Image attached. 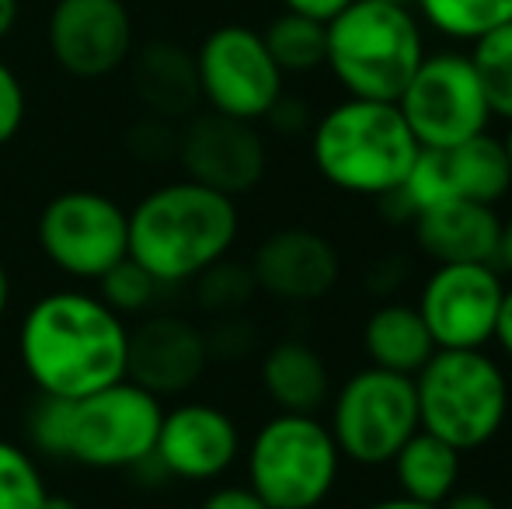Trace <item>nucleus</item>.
<instances>
[{"instance_id": "3", "label": "nucleus", "mask_w": 512, "mask_h": 509, "mask_svg": "<svg viewBox=\"0 0 512 509\" xmlns=\"http://www.w3.org/2000/svg\"><path fill=\"white\" fill-rule=\"evenodd\" d=\"M418 140L398 102L345 98L310 126V161L324 185L359 199H384L405 185Z\"/></svg>"}, {"instance_id": "32", "label": "nucleus", "mask_w": 512, "mask_h": 509, "mask_svg": "<svg viewBox=\"0 0 512 509\" xmlns=\"http://www.w3.org/2000/svg\"><path fill=\"white\" fill-rule=\"evenodd\" d=\"M352 0H283L286 11L293 14H304V18H314V21H324L328 25L338 11H345Z\"/></svg>"}, {"instance_id": "26", "label": "nucleus", "mask_w": 512, "mask_h": 509, "mask_svg": "<svg viewBox=\"0 0 512 509\" xmlns=\"http://www.w3.org/2000/svg\"><path fill=\"white\" fill-rule=\"evenodd\" d=\"M467 56H471L474 70H478L492 119L512 123V21L474 42V49Z\"/></svg>"}, {"instance_id": "18", "label": "nucleus", "mask_w": 512, "mask_h": 509, "mask_svg": "<svg viewBox=\"0 0 512 509\" xmlns=\"http://www.w3.org/2000/svg\"><path fill=\"white\" fill-rule=\"evenodd\" d=\"M209 335L199 325L171 314H154L129 332L126 377L150 391L154 398L185 394L209 363Z\"/></svg>"}, {"instance_id": "16", "label": "nucleus", "mask_w": 512, "mask_h": 509, "mask_svg": "<svg viewBox=\"0 0 512 509\" xmlns=\"http://www.w3.org/2000/svg\"><path fill=\"white\" fill-rule=\"evenodd\" d=\"M241 457V429L223 408L185 401L161 415L154 440V464L164 478L178 482H216Z\"/></svg>"}, {"instance_id": "38", "label": "nucleus", "mask_w": 512, "mask_h": 509, "mask_svg": "<svg viewBox=\"0 0 512 509\" xmlns=\"http://www.w3.org/2000/svg\"><path fill=\"white\" fill-rule=\"evenodd\" d=\"M7 304H11V276H7L4 262H0V318H4Z\"/></svg>"}, {"instance_id": "29", "label": "nucleus", "mask_w": 512, "mask_h": 509, "mask_svg": "<svg viewBox=\"0 0 512 509\" xmlns=\"http://www.w3.org/2000/svg\"><path fill=\"white\" fill-rule=\"evenodd\" d=\"M157 286L161 283H157L140 262H133V258L126 255L98 279V297H102L119 318H126V314H140L154 304Z\"/></svg>"}, {"instance_id": "4", "label": "nucleus", "mask_w": 512, "mask_h": 509, "mask_svg": "<svg viewBox=\"0 0 512 509\" xmlns=\"http://www.w3.org/2000/svg\"><path fill=\"white\" fill-rule=\"evenodd\" d=\"M324 67L345 98L398 102L411 74L425 60L422 21L401 4L352 0L328 21Z\"/></svg>"}, {"instance_id": "27", "label": "nucleus", "mask_w": 512, "mask_h": 509, "mask_svg": "<svg viewBox=\"0 0 512 509\" xmlns=\"http://www.w3.org/2000/svg\"><path fill=\"white\" fill-rule=\"evenodd\" d=\"M49 489L32 450L0 440V509H46Z\"/></svg>"}, {"instance_id": "13", "label": "nucleus", "mask_w": 512, "mask_h": 509, "mask_svg": "<svg viewBox=\"0 0 512 509\" xmlns=\"http://www.w3.org/2000/svg\"><path fill=\"white\" fill-rule=\"evenodd\" d=\"M506 297L499 265L457 262L436 265L418 290V314L436 349H488Z\"/></svg>"}, {"instance_id": "28", "label": "nucleus", "mask_w": 512, "mask_h": 509, "mask_svg": "<svg viewBox=\"0 0 512 509\" xmlns=\"http://www.w3.org/2000/svg\"><path fill=\"white\" fill-rule=\"evenodd\" d=\"M196 283H199V290H196L199 304H203L209 314H223V318L241 311V307L258 293L255 276H251V265H234V262H227V258L209 265Z\"/></svg>"}, {"instance_id": "30", "label": "nucleus", "mask_w": 512, "mask_h": 509, "mask_svg": "<svg viewBox=\"0 0 512 509\" xmlns=\"http://www.w3.org/2000/svg\"><path fill=\"white\" fill-rule=\"evenodd\" d=\"M21 123H25V88L18 74L0 60V147L18 136Z\"/></svg>"}, {"instance_id": "21", "label": "nucleus", "mask_w": 512, "mask_h": 509, "mask_svg": "<svg viewBox=\"0 0 512 509\" xmlns=\"http://www.w3.org/2000/svg\"><path fill=\"white\" fill-rule=\"evenodd\" d=\"M262 387L279 412L317 415L331 401V370L304 339H283L262 356Z\"/></svg>"}, {"instance_id": "25", "label": "nucleus", "mask_w": 512, "mask_h": 509, "mask_svg": "<svg viewBox=\"0 0 512 509\" xmlns=\"http://www.w3.org/2000/svg\"><path fill=\"white\" fill-rule=\"evenodd\" d=\"M262 39L283 74H314V70L324 67V53H328V28H324V21L283 11L279 18L269 21Z\"/></svg>"}, {"instance_id": "37", "label": "nucleus", "mask_w": 512, "mask_h": 509, "mask_svg": "<svg viewBox=\"0 0 512 509\" xmlns=\"http://www.w3.org/2000/svg\"><path fill=\"white\" fill-rule=\"evenodd\" d=\"M18 21V0H0V39H7Z\"/></svg>"}, {"instance_id": "23", "label": "nucleus", "mask_w": 512, "mask_h": 509, "mask_svg": "<svg viewBox=\"0 0 512 509\" xmlns=\"http://www.w3.org/2000/svg\"><path fill=\"white\" fill-rule=\"evenodd\" d=\"M387 468L394 471L398 496L436 509L460 489L464 454H460L457 447H450L446 440H439V436L418 429L405 447L394 454V461L387 464Z\"/></svg>"}, {"instance_id": "40", "label": "nucleus", "mask_w": 512, "mask_h": 509, "mask_svg": "<svg viewBox=\"0 0 512 509\" xmlns=\"http://www.w3.org/2000/svg\"><path fill=\"white\" fill-rule=\"evenodd\" d=\"M502 147H506V157H509V168H512V123L506 129V136H502Z\"/></svg>"}, {"instance_id": "10", "label": "nucleus", "mask_w": 512, "mask_h": 509, "mask_svg": "<svg viewBox=\"0 0 512 509\" xmlns=\"http://www.w3.org/2000/svg\"><path fill=\"white\" fill-rule=\"evenodd\" d=\"M39 248L53 269L98 283L129 255V213L102 192H60L39 213Z\"/></svg>"}, {"instance_id": "31", "label": "nucleus", "mask_w": 512, "mask_h": 509, "mask_svg": "<svg viewBox=\"0 0 512 509\" xmlns=\"http://www.w3.org/2000/svg\"><path fill=\"white\" fill-rule=\"evenodd\" d=\"M199 509H269L251 485H220L203 499Z\"/></svg>"}, {"instance_id": "8", "label": "nucleus", "mask_w": 512, "mask_h": 509, "mask_svg": "<svg viewBox=\"0 0 512 509\" xmlns=\"http://www.w3.org/2000/svg\"><path fill=\"white\" fill-rule=\"evenodd\" d=\"M328 429L342 461L356 468H387L418 433L415 381L380 367L356 370L331 391Z\"/></svg>"}, {"instance_id": "17", "label": "nucleus", "mask_w": 512, "mask_h": 509, "mask_svg": "<svg viewBox=\"0 0 512 509\" xmlns=\"http://www.w3.org/2000/svg\"><path fill=\"white\" fill-rule=\"evenodd\" d=\"M251 276L262 293L286 304H314L342 279L338 248L310 227H283L255 248Z\"/></svg>"}, {"instance_id": "19", "label": "nucleus", "mask_w": 512, "mask_h": 509, "mask_svg": "<svg viewBox=\"0 0 512 509\" xmlns=\"http://www.w3.org/2000/svg\"><path fill=\"white\" fill-rule=\"evenodd\" d=\"M415 245L429 262H485L495 265L502 241V213L481 203H450L411 217Z\"/></svg>"}, {"instance_id": "36", "label": "nucleus", "mask_w": 512, "mask_h": 509, "mask_svg": "<svg viewBox=\"0 0 512 509\" xmlns=\"http://www.w3.org/2000/svg\"><path fill=\"white\" fill-rule=\"evenodd\" d=\"M359 509H432V506H422V503L405 499V496H387V499H373V503H366Z\"/></svg>"}, {"instance_id": "12", "label": "nucleus", "mask_w": 512, "mask_h": 509, "mask_svg": "<svg viewBox=\"0 0 512 509\" xmlns=\"http://www.w3.org/2000/svg\"><path fill=\"white\" fill-rule=\"evenodd\" d=\"M398 192L408 203L411 217L450 203L499 206L512 192V168L502 136L481 133L457 147L418 150Z\"/></svg>"}, {"instance_id": "9", "label": "nucleus", "mask_w": 512, "mask_h": 509, "mask_svg": "<svg viewBox=\"0 0 512 509\" xmlns=\"http://www.w3.org/2000/svg\"><path fill=\"white\" fill-rule=\"evenodd\" d=\"M398 109L422 150L457 147L492 126V109L478 70L471 56L457 49L425 53L408 88L401 91Z\"/></svg>"}, {"instance_id": "33", "label": "nucleus", "mask_w": 512, "mask_h": 509, "mask_svg": "<svg viewBox=\"0 0 512 509\" xmlns=\"http://www.w3.org/2000/svg\"><path fill=\"white\" fill-rule=\"evenodd\" d=\"M492 342L502 349V356H509V360H512V286H506V297H502L499 321H495Z\"/></svg>"}, {"instance_id": "5", "label": "nucleus", "mask_w": 512, "mask_h": 509, "mask_svg": "<svg viewBox=\"0 0 512 509\" xmlns=\"http://www.w3.org/2000/svg\"><path fill=\"white\" fill-rule=\"evenodd\" d=\"M418 429L460 454L499 440L509 422L512 387L488 349H436L415 377Z\"/></svg>"}, {"instance_id": "7", "label": "nucleus", "mask_w": 512, "mask_h": 509, "mask_svg": "<svg viewBox=\"0 0 512 509\" xmlns=\"http://www.w3.org/2000/svg\"><path fill=\"white\" fill-rule=\"evenodd\" d=\"M161 415V398L129 377L84 398H63L60 461L95 471H133L154 457Z\"/></svg>"}, {"instance_id": "6", "label": "nucleus", "mask_w": 512, "mask_h": 509, "mask_svg": "<svg viewBox=\"0 0 512 509\" xmlns=\"http://www.w3.org/2000/svg\"><path fill=\"white\" fill-rule=\"evenodd\" d=\"M248 485L269 509H321L342 475V454L317 415L276 412L248 443Z\"/></svg>"}, {"instance_id": "35", "label": "nucleus", "mask_w": 512, "mask_h": 509, "mask_svg": "<svg viewBox=\"0 0 512 509\" xmlns=\"http://www.w3.org/2000/svg\"><path fill=\"white\" fill-rule=\"evenodd\" d=\"M495 265H499L502 276L512 279V213L502 217V241H499V255H495Z\"/></svg>"}, {"instance_id": "22", "label": "nucleus", "mask_w": 512, "mask_h": 509, "mask_svg": "<svg viewBox=\"0 0 512 509\" xmlns=\"http://www.w3.org/2000/svg\"><path fill=\"white\" fill-rule=\"evenodd\" d=\"M363 353L370 360V367L415 377L429 363V356L436 353V342H432L429 328H425L415 304L387 300V304L373 307L366 314Z\"/></svg>"}, {"instance_id": "42", "label": "nucleus", "mask_w": 512, "mask_h": 509, "mask_svg": "<svg viewBox=\"0 0 512 509\" xmlns=\"http://www.w3.org/2000/svg\"><path fill=\"white\" fill-rule=\"evenodd\" d=\"M502 509H512V503H509V506H502Z\"/></svg>"}, {"instance_id": "1", "label": "nucleus", "mask_w": 512, "mask_h": 509, "mask_svg": "<svg viewBox=\"0 0 512 509\" xmlns=\"http://www.w3.org/2000/svg\"><path fill=\"white\" fill-rule=\"evenodd\" d=\"M18 356L39 394L74 401L126 381L129 328L98 293L56 290L21 318Z\"/></svg>"}, {"instance_id": "2", "label": "nucleus", "mask_w": 512, "mask_h": 509, "mask_svg": "<svg viewBox=\"0 0 512 509\" xmlns=\"http://www.w3.org/2000/svg\"><path fill=\"white\" fill-rule=\"evenodd\" d=\"M241 234V213L230 196L182 178L147 192L129 210V258L161 286L196 283L223 262Z\"/></svg>"}, {"instance_id": "14", "label": "nucleus", "mask_w": 512, "mask_h": 509, "mask_svg": "<svg viewBox=\"0 0 512 509\" xmlns=\"http://www.w3.org/2000/svg\"><path fill=\"white\" fill-rule=\"evenodd\" d=\"M178 161L185 178L237 199L265 178L269 150L255 123L223 116V112H192L178 133Z\"/></svg>"}, {"instance_id": "11", "label": "nucleus", "mask_w": 512, "mask_h": 509, "mask_svg": "<svg viewBox=\"0 0 512 509\" xmlns=\"http://www.w3.org/2000/svg\"><path fill=\"white\" fill-rule=\"evenodd\" d=\"M196 74L203 102L213 112L258 123L283 98L286 74L265 49L262 32L248 25H220L196 53Z\"/></svg>"}, {"instance_id": "34", "label": "nucleus", "mask_w": 512, "mask_h": 509, "mask_svg": "<svg viewBox=\"0 0 512 509\" xmlns=\"http://www.w3.org/2000/svg\"><path fill=\"white\" fill-rule=\"evenodd\" d=\"M436 509H502L499 503H495L488 492H478V489H457L450 499H446L443 506Z\"/></svg>"}, {"instance_id": "39", "label": "nucleus", "mask_w": 512, "mask_h": 509, "mask_svg": "<svg viewBox=\"0 0 512 509\" xmlns=\"http://www.w3.org/2000/svg\"><path fill=\"white\" fill-rule=\"evenodd\" d=\"M46 509H81V506H77L74 499H67V496H49Z\"/></svg>"}, {"instance_id": "15", "label": "nucleus", "mask_w": 512, "mask_h": 509, "mask_svg": "<svg viewBox=\"0 0 512 509\" xmlns=\"http://www.w3.org/2000/svg\"><path fill=\"white\" fill-rule=\"evenodd\" d=\"M46 42L60 70L98 81L115 74L133 53V18L122 0H56Z\"/></svg>"}, {"instance_id": "41", "label": "nucleus", "mask_w": 512, "mask_h": 509, "mask_svg": "<svg viewBox=\"0 0 512 509\" xmlns=\"http://www.w3.org/2000/svg\"><path fill=\"white\" fill-rule=\"evenodd\" d=\"M370 4H401V7H408L411 0H370Z\"/></svg>"}, {"instance_id": "20", "label": "nucleus", "mask_w": 512, "mask_h": 509, "mask_svg": "<svg viewBox=\"0 0 512 509\" xmlns=\"http://www.w3.org/2000/svg\"><path fill=\"white\" fill-rule=\"evenodd\" d=\"M133 88L136 98L147 105L157 119H189L203 102L196 74V56L182 49L178 42H147L133 56Z\"/></svg>"}, {"instance_id": "24", "label": "nucleus", "mask_w": 512, "mask_h": 509, "mask_svg": "<svg viewBox=\"0 0 512 509\" xmlns=\"http://www.w3.org/2000/svg\"><path fill=\"white\" fill-rule=\"evenodd\" d=\"M422 21L450 42H478L512 21V0H411Z\"/></svg>"}]
</instances>
